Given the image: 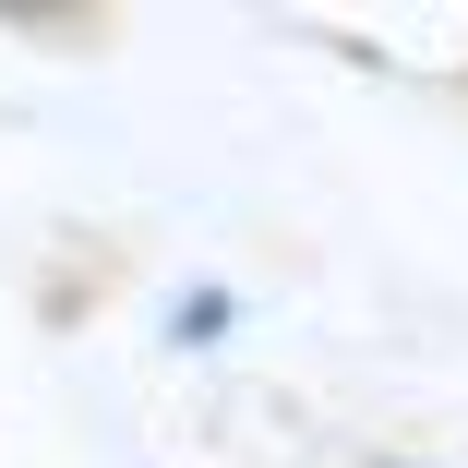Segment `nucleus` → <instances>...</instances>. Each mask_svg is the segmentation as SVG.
Returning <instances> with one entry per match:
<instances>
[{
	"instance_id": "1",
	"label": "nucleus",
	"mask_w": 468,
	"mask_h": 468,
	"mask_svg": "<svg viewBox=\"0 0 468 468\" xmlns=\"http://www.w3.org/2000/svg\"><path fill=\"white\" fill-rule=\"evenodd\" d=\"M229 336H240V289H229V276H180L168 313H156V348H168V360H205V348H229Z\"/></svg>"
},
{
	"instance_id": "2",
	"label": "nucleus",
	"mask_w": 468,
	"mask_h": 468,
	"mask_svg": "<svg viewBox=\"0 0 468 468\" xmlns=\"http://www.w3.org/2000/svg\"><path fill=\"white\" fill-rule=\"evenodd\" d=\"M360 468H420V456H360Z\"/></svg>"
}]
</instances>
